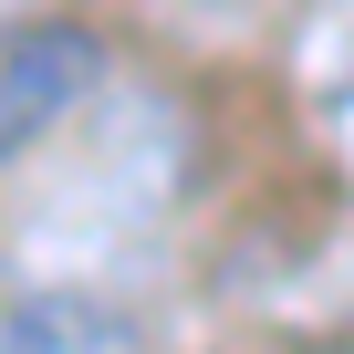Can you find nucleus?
I'll use <instances>...</instances> for the list:
<instances>
[{"instance_id":"nucleus-1","label":"nucleus","mask_w":354,"mask_h":354,"mask_svg":"<svg viewBox=\"0 0 354 354\" xmlns=\"http://www.w3.org/2000/svg\"><path fill=\"white\" fill-rule=\"evenodd\" d=\"M104 73V42L84 21H11L0 32V167L21 146H42Z\"/></svg>"},{"instance_id":"nucleus-2","label":"nucleus","mask_w":354,"mask_h":354,"mask_svg":"<svg viewBox=\"0 0 354 354\" xmlns=\"http://www.w3.org/2000/svg\"><path fill=\"white\" fill-rule=\"evenodd\" d=\"M0 354H146V333L84 292H0Z\"/></svg>"}]
</instances>
